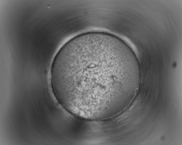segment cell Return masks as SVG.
<instances>
[{"mask_svg":"<svg viewBox=\"0 0 182 145\" xmlns=\"http://www.w3.org/2000/svg\"><path fill=\"white\" fill-rule=\"evenodd\" d=\"M141 76L138 60L128 45L114 35L96 31L65 44L51 72L52 90L62 107L94 121L111 117L129 103Z\"/></svg>","mask_w":182,"mask_h":145,"instance_id":"cell-1","label":"cell"}]
</instances>
